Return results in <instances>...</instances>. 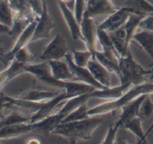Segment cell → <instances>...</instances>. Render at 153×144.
<instances>
[{
	"label": "cell",
	"instance_id": "obj_15",
	"mask_svg": "<svg viewBox=\"0 0 153 144\" xmlns=\"http://www.w3.org/2000/svg\"><path fill=\"white\" fill-rule=\"evenodd\" d=\"M117 9L111 0H86L84 14L94 18L100 15H110Z\"/></svg>",
	"mask_w": 153,
	"mask_h": 144
},
{
	"label": "cell",
	"instance_id": "obj_6",
	"mask_svg": "<svg viewBox=\"0 0 153 144\" xmlns=\"http://www.w3.org/2000/svg\"><path fill=\"white\" fill-rule=\"evenodd\" d=\"M25 73L32 74L43 83L59 89L64 90L67 86L69 81H61L53 76L49 62L43 61L37 64H28L25 66Z\"/></svg>",
	"mask_w": 153,
	"mask_h": 144
},
{
	"label": "cell",
	"instance_id": "obj_32",
	"mask_svg": "<svg viewBox=\"0 0 153 144\" xmlns=\"http://www.w3.org/2000/svg\"><path fill=\"white\" fill-rule=\"evenodd\" d=\"M30 117L31 116L27 117L25 116H22V114L19 113L17 111H14L1 120L0 128L4 127V126L20 124V123L30 122Z\"/></svg>",
	"mask_w": 153,
	"mask_h": 144
},
{
	"label": "cell",
	"instance_id": "obj_9",
	"mask_svg": "<svg viewBox=\"0 0 153 144\" xmlns=\"http://www.w3.org/2000/svg\"><path fill=\"white\" fill-rule=\"evenodd\" d=\"M133 10L128 6L118 8L116 11L108 15L107 18L98 24V28L108 32H113L123 26L131 14Z\"/></svg>",
	"mask_w": 153,
	"mask_h": 144
},
{
	"label": "cell",
	"instance_id": "obj_22",
	"mask_svg": "<svg viewBox=\"0 0 153 144\" xmlns=\"http://www.w3.org/2000/svg\"><path fill=\"white\" fill-rule=\"evenodd\" d=\"M96 58L104 65L111 73H114L117 76L119 74V61L120 57L113 51L108 50H102L96 52Z\"/></svg>",
	"mask_w": 153,
	"mask_h": 144
},
{
	"label": "cell",
	"instance_id": "obj_34",
	"mask_svg": "<svg viewBox=\"0 0 153 144\" xmlns=\"http://www.w3.org/2000/svg\"><path fill=\"white\" fill-rule=\"evenodd\" d=\"M72 58L76 64L82 67H87L89 61L93 58V55L88 50L85 51L74 50L72 53Z\"/></svg>",
	"mask_w": 153,
	"mask_h": 144
},
{
	"label": "cell",
	"instance_id": "obj_24",
	"mask_svg": "<svg viewBox=\"0 0 153 144\" xmlns=\"http://www.w3.org/2000/svg\"><path fill=\"white\" fill-rule=\"evenodd\" d=\"M109 33V32H108ZM111 38L112 39L114 44L117 51L119 53L120 56L122 57L127 54V52L130 50L129 45L127 44V38L126 33L124 27H121L119 29L110 32Z\"/></svg>",
	"mask_w": 153,
	"mask_h": 144
},
{
	"label": "cell",
	"instance_id": "obj_11",
	"mask_svg": "<svg viewBox=\"0 0 153 144\" xmlns=\"http://www.w3.org/2000/svg\"><path fill=\"white\" fill-rule=\"evenodd\" d=\"M37 16L28 25V26L24 30L23 32L19 36L17 39L15 40V44L12 49L7 52L1 55V62L5 64H9L13 59L14 56L17 52H19L22 48L28 46V44L31 42L33 34L35 30L36 25H37Z\"/></svg>",
	"mask_w": 153,
	"mask_h": 144
},
{
	"label": "cell",
	"instance_id": "obj_18",
	"mask_svg": "<svg viewBox=\"0 0 153 144\" xmlns=\"http://www.w3.org/2000/svg\"><path fill=\"white\" fill-rule=\"evenodd\" d=\"M131 84H120L114 87H106L103 89H94L91 93V98H100L107 100H117L131 86Z\"/></svg>",
	"mask_w": 153,
	"mask_h": 144
},
{
	"label": "cell",
	"instance_id": "obj_14",
	"mask_svg": "<svg viewBox=\"0 0 153 144\" xmlns=\"http://www.w3.org/2000/svg\"><path fill=\"white\" fill-rule=\"evenodd\" d=\"M43 102H34L31 100H25L20 98L10 97L7 95H4L1 92V106L9 108H15L22 112H28L31 116L37 112L43 105Z\"/></svg>",
	"mask_w": 153,
	"mask_h": 144
},
{
	"label": "cell",
	"instance_id": "obj_2",
	"mask_svg": "<svg viewBox=\"0 0 153 144\" xmlns=\"http://www.w3.org/2000/svg\"><path fill=\"white\" fill-rule=\"evenodd\" d=\"M153 94V82H143L141 83L132 85L125 94L117 100H107L104 103L100 104L89 110L90 116L104 115L109 112L121 110L127 104L135 100L143 94Z\"/></svg>",
	"mask_w": 153,
	"mask_h": 144
},
{
	"label": "cell",
	"instance_id": "obj_3",
	"mask_svg": "<svg viewBox=\"0 0 153 144\" xmlns=\"http://www.w3.org/2000/svg\"><path fill=\"white\" fill-rule=\"evenodd\" d=\"M91 92H88L86 94H82V95L76 96V97L67 99L61 110L54 112L52 115L41 121L34 122L36 130H40L46 135L51 134L52 130L60 123L62 122L64 118L70 112H73L76 108H77L82 103L88 101L89 99H91Z\"/></svg>",
	"mask_w": 153,
	"mask_h": 144
},
{
	"label": "cell",
	"instance_id": "obj_4",
	"mask_svg": "<svg viewBox=\"0 0 153 144\" xmlns=\"http://www.w3.org/2000/svg\"><path fill=\"white\" fill-rule=\"evenodd\" d=\"M153 74V70H146L139 64L128 51L127 54L120 57L119 61V74L120 84H136L145 82V76Z\"/></svg>",
	"mask_w": 153,
	"mask_h": 144
},
{
	"label": "cell",
	"instance_id": "obj_41",
	"mask_svg": "<svg viewBox=\"0 0 153 144\" xmlns=\"http://www.w3.org/2000/svg\"><path fill=\"white\" fill-rule=\"evenodd\" d=\"M152 134H153V130H152Z\"/></svg>",
	"mask_w": 153,
	"mask_h": 144
},
{
	"label": "cell",
	"instance_id": "obj_28",
	"mask_svg": "<svg viewBox=\"0 0 153 144\" xmlns=\"http://www.w3.org/2000/svg\"><path fill=\"white\" fill-rule=\"evenodd\" d=\"M142 122L143 120L139 116H136L128 120L123 126L126 130H129L131 133L140 139V141L138 142L139 143L146 142V135L142 126Z\"/></svg>",
	"mask_w": 153,
	"mask_h": 144
},
{
	"label": "cell",
	"instance_id": "obj_7",
	"mask_svg": "<svg viewBox=\"0 0 153 144\" xmlns=\"http://www.w3.org/2000/svg\"><path fill=\"white\" fill-rule=\"evenodd\" d=\"M80 26L82 41H84L86 45L87 50L92 53L93 58H96V52L97 50V44L98 42V24L96 23L94 17H91L84 14Z\"/></svg>",
	"mask_w": 153,
	"mask_h": 144
},
{
	"label": "cell",
	"instance_id": "obj_19",
	"mask_svg": "<svg viewBox=\"0 0 153 144\" xmlns=\"http://www.w3.org/2000/svg\"><path fill=\"white\" fill-rule=\"evenodd\" d=\"M37 16L35 15L27 14L22 12H14L13 24L7 34L12 40H16Z\"/></svg>",
	"mask_w": 153,
	"mask_h": 144
},
{
	"label": "cell",
	"instance_id": "obj_10",
	"mask_svg": "<svg viewBox=\"0 0 153 144\" xmlns=\"http://www.w3.org/2000/svg\"><path fill=\"white\" fill-rule=\"evenodd\" d=\"M55 27V22L48 11L46 1L43 0V10L41 14L37 16V25L31 39V42H35L37 40L49 38L51 32Z\"/></svg>",
	"mask_w": 153,
	"mask_h": 144
},
{
	"label": "cell",
	"instance_id": "obj_23",
	"mask_svg": "<svg viewBox=\"0 0 153 144\" xmlns=\"http://www.w3.org/2000/svg\"><path fill=\"white\" fill-rule=\"evenodd\" d=\"M48 62L50 65L52 74L57 80L61 81H73V75L67 61L61 59Z\"/></svg>",
	"mask_w": 153,
	"mask_h": 144
},
{
	"label": "cell",
	"instance_id": "obj_40",
	"mask_svg": "<svg viewBox=\"0 0 153 144\" xmlns=\"http://www.w3.org/2000/svg\"><path fill=\"white\" fill-rule=\"evenodd\" d=\"M152 130H153V122H152V124H151V126H150V127H149V128L148 129V130H147V131L146 132V136H147L149 134H150V133H152Z\"/></svg>",
	"mask_w": 153,
	"mask_h": 144
},
{
	"label": "cell",
	"instance_id": "obj_37",
	"mask_svg": "<svg viewBox=\"0 0 153 144\" xmlns=\"http://www.w3.org/2000/svg\"><path fill=\"white\" fill-rule=\"evenodd\" d=\"M139 28L153 32V14L145 16L140 22Z\"/></svg>",
	"mask_w": 153,
	"mask_h": 144
},
{
	"label": "cell",
	"instance_id": "obj_29",
	"mask_svg": "<svg viewBox=\"0 0 153 144\" xmlns=\"http://www.w3.org/2000/svg\"><path fill=\"white\" fill-rule=\"evenodd\" d=\"M126 6L132 9L133 13L146 16L153 14V4L147 0H128Z\"/></svg>",
	"mask_w": 153,
	"mask_h": 144
},
{
	"label": "cell",
	"instance_id": "obj_21",
	"mask_svg": "<svg viewBox=\"0 0 153 144\" xmlns=\"http://www.w3.org/2000/svg\"><path fill=\"white\" fill-rule=\"evenodd\" d=\"M147 95L148 94H143V95L140 96L137 99L127 104L123 107L121 108V113L115 124L121 128L128 120L138 116L139 108H140V104Z\"/></svg>",
	"mask_w": 153,
	"mask_h": 144
},
{
	"label": "cell",
	"instance_id": "obj_31",
	"mask_svg": "<svg viewBox=\"0 0 153 144\" xmlns=\"http://www.w3.org/2000/svg\"><path fill=\"white\" fill-rule=\"evenodd\" d=\"M89 110L88 106V101L84 102L82 104L79 105L77 108L74 110L73 112H70L65 118L64 122H70V121H77V120L86 119V118H90L89 115Z\"/></svg>",
	"mask_w": 153,
	"mask_h": 144
},
{
	"label": "cell",
	"instance_id": "obj_20",
	"mask_svg": "<svg viewBox=\"0 0 153 144\" xmlns=\"http://www.w3.org/2000/svg\"><path fill=\"white\" fill-rule=\"evenodd\" d=\"M94 79L105 87L111 86V72L97 58H91L87 65Z\"/></svg>",
	"mask_w": 153,
	"mask_h": 144
},
{
	"label": "cell",
	"instance_id": "obj_17",
	"mask_svg": "<svg viewBox=\"0 0 153 144\" xmlns=\"http://www.w3.org/2000/svg\"><path fill=\"white\" fill-rule=\"evenodd\" d=\"M36 130L35 124L31 122L20 123L0 128V140L13 139Z\"/></svg>",
	"mask_w": 153,
	"mask_h": 144
},
{
	"label": "cell",
	"instance_id": "obj_42",
	"mask_svg": "<svg viewBox=\"0 0 153 144\" xmlns=\"http://www.w3.org/2000/svg\"><path fill=\"white\" fill-rule=\"evenodd\" d=\"M152 65H153V63H152Z\"/></svg>",
	"mask_w": 153,
	"mask_h": 144
},
{
	"label": "cell",
	"instance_id": "obj_25",
	"mask_svg": "<svg viewBox=\"0 0 153 144\" xmlns=\"http://www.w3.org/2000/svg\"><path fill=\"white\" fill-rule=\"evenodd\" d=\"M135 41L148 55L153 58V32L142 29L133 37Z\"/></svg>",
	"mask_w": 153,
	"mask_h": 144
},
{
	"label": "cell",
	"instance_id": "obj_1",
	"mask_svg": "<svg viewBox=\"0 0 153 144\" xmlns=\"http://www.w3.org/2000/svg\"><path fill=\"white\" fill-rule=\"evenodd\" d=\"M102 118L91 116L86 119L64 122L51 132V134L65 138L70 142L91 140L94 130L102 123Z\"/></svg>",
	"mask_w": 153,
	"mask_h": 144
},
{
	"label": "cell",
	"instance_id": "obj_38",
	"mask_svg": "<svg viewBox=\"0 0 153 144\" xmlns=\"http://www.w3.org/2000/svg\"><path fill=\"white\" fill-rule=\"evenodd\" d=\"M58 1L64 3V4H67V5L68 6L70 9H72L73 10H74L75 4H76V0H58Z\"/></svg>",
	"mask_w": 153,
	"mask_h": 144
},
{
	"label": "cell",
	"instance_id": "obj_5",
	"mask_svg": "<svg viewBox=\"0 0 153 144\" xmlns=\"http://www.w3.org/2000/svg\"><path fill=\"white\" fill-rule=\"evenodd\" d=\"M34 56L28 50V46L22 48L17 52L13 59L9 63V66L2 70L0 74V82L1 88L2 89L4 86L7 82L14 79L21 74L25 73V66L29 64L34 58Z\"/></svg>",
	"mask_w": 153,
	"mask_h": 144
},
{
	"label": "cell",
	"instance_id": "obj_33",
	"mask_svg": "<svg viewBox=\"0 0 153 144\" xmlns=\"http://www.w3.org/2000/svg\"><path fill=\"white\" fill-rule=\"evenodd\" d=\"M138 116L143 121L148 120L153 116V101L151 99L150 94H148L140 104Z\"/></svg>",
	"mask_w": 153,
	"mask_h": 144
},
{
	"label": "cell",
	"instance_id": "obj_36",
	"mask_svg": "<svg viewBox=\"0 0 153 144\" xmlns=\"http://www.w3.org/2000/svg\"><path fill=\"white\" fill-rule=\"evenodd\" d=\"M31 10L36 16H40L43 10V0H28Z\"/></svg>",
	"mask_w": 153,
	"mask_h": 144
},
{
	"label": "cell",
	"instance_id": "obj_26",
	"mask_svg": "<svg viewBox=\"0 0 153 144\" xmlns=\"http://www.w3.org/2000/svg\"><path fill=\"white\" fill-rule=\"evenodd\" d=\"M60 93V92H50L45 90H30L27 92L20 94L19 98L25 100H31L34 102H44L55 97Z\"/></svg>",
	"mask_w": 153,
	"mask_h": 144
},
{
	"label": "cell",
	"instance_id": "obj_27",
	"mask_svg": "<svg viewBox=\"0 0 153 144\" xmlns=\"http://www.w3.org/2000/svg\"><path fill=\"white\" fill-rule=\"evenodd\" d=\"M145 16H146V15L132 13L128 19V20L126 21L125 25L123 26L124 29L126 33L127 44L129 46L131 42L132 41L133 37L137 33V30L139 28L140 22Z\"/></svg>",
	"mask_w": 153,
	"mask_h": 144
},
{
	"label": "cell",
	"instance_id": "obj_30",
	"mask_svg": "<svg viewBox=\"0 0 153 144\" xmlns=\"http://www.w3.org/2000/svg\"><path fill=\"white\" fill-rule=\"evenodd\" d=\"M0 10H1V16H0V22L1 25L7 26L11 27L14 16V11L12 10L10 6L9 5L7 0H1L0 2Z\"/></svg>",
	"mask_w": 153,
	"mask_h": 144
},
{
	"label": "cell",
	"instance_id": "obj_13",
	"mask_svg": "<svg viewBox=\"0 0 153 144\" xmlns=\"http://www.w3.org/2000/svg\"><path fill=\"white\" fill-rule=\"evenodd\" d=\"M71 98L73 97L67 92H66L64 90H62V92H60L58 95L43 102V105L40 108V110L34 115L31 116L30 122H37L41 121V120L47 118L48 116L54 113V110L56 109V107L60 104L62 103L63 101H66L67 99Z\"/></svg>",
	"mask_w": 153,
	"mask_h": 144
},
{
	"label": "cell",
	"instance_id": "obj_16",
	"mask_svg": "<svg viewBox=\"0 0 153 144\" xmlns=\"http://www.w3.org/2000/svg\"><path fill=\"white\" fill-rule=\"evenodd\" d=\"M57 3H58V7H59L60 10H61L64 21L67 23V27H68L69 30H70L72 38L74 40H82V32H81L80 22H79L76 15H75L74 10L70 9L67 4L58 1V0H57Z\"/></svg>",
	"mask_w": 153,
	"mask_h": 144
},
{
	"label": "cell",
	"instance_id": "obj_12",
	"mask_svg": "<svg viewBox=\"0 0 153 144\" xmlns=\"http://www.w3.org/2000/svg\"><path fill=\"white\" fill-rule=\"evenodd\" d=\"M64 58L68 63L69 67H70L72 74H73V81L88 84V85L94 87L97 89H103V88H106V87L103 86L101 84L99 83L94 79L88 67H82V66H79L75 64L73 58H72L71 54L68 52Z\"/></svg>",
	"mask_w": 153,
	"mask_h": 144
},
{
	"label": "cell",
	"instance_id": "obj_39",
	"mask_svg": "<svg viewBox=\"0 0 153 144\" xmlns=\"http://www.w3.org/2000/svg\"><path fill=\"white\" fill-rule=\"evenodd\" d=\"M40 142H41V141L35 137H31V139H28V140L26 141V143L28 144H37L40 143Z\"/></svg>",
	"mask_w": 153,
	"mask_h": 144
},
{
	"label": "cell",
	"instance_id": "obj_8",
	"mask_svg": "<svg viewBox=\"0 0 153 144\" xmlns=\"http://www.w3.org/2000/svg\"><path fill=\"white\" fill-rule=\"evenodd\" d=\"M68 45L65 38L61 34H58L46 45L42 52L40 58L42 61L61 60L65 58L68 53Z\"/></svg>",
	"mask_w": 153,
	"mask_h": 144
},
{
	"label": "cell",
	"instance_id": "obj_35",
	"mask_svg": "<svg viewBox=\"0 0 153 144\" xmlns=\"http://www.w3.org/2000/svg\"><path fill=\"white\" fill-rule=\"evenodd\" d=\"M120 128V127H119L115 123L114 124H111L108 129L105 136L102 142V143H114L116 142L117 134V131Z\"/></svg>",
	"mask_w": 153,
	"mask_h": 144
}]
</instances>
